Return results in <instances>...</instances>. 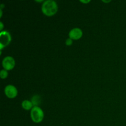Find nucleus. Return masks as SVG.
<instances>
[{
    "mask_svg": "<svg viewBox=\"0 0 126 126\" xmlns=\"http://www.w3.org/2000/svg\"><path fill=\"white\" fill-rule=\"evenodd\" d=\"M58 11L57 4L52 0H47L42 5V12L45 16L51 17L55 15Z\"/></svg>",
    "mask_w": 126,
    "mask_h": 126,
    "instance_id": "nucleus-1",
    "label": "nucleus"
},
{
    "mask_svg": "<svg viewBox=\"0 0 126 126\" xmlns=\"http://www.w3.org/2000/svg\"><path fill=\"white\" fill-rule=\"evenodd\" d=\"M31 118L35 123H39L44 119V112L39 107H33L31 110Z\"/></svg>",
    "mask_w": 126,
    "mask_h": 126,
    "instance_id": "nucleus-2",
    "label": "nucleus"
},
{
    "mask_svg": "<svg viewBox=\"0 0 126 126\" xmlns=\"http://www.w3.org/2000/svg\"><path fill=\"white\" fill-rule=\"evenodd\" d=\"M11 41V36L8 32L2 31L0 33V49L2 50L4 47L9 44Z\"/></svg>",
    "mask_w": 126,
    "mask_h": 126,
    "instance_id": "nucleus-3",
    "label": "nucleus"
},
{
    "mask_svg": "<svg viewBox=\"0 0 126 126\" xmlns=\"http://www.w3.org/2000/svg\"><path fill=\"white\" fill-rule=\"evenodd\" d=\"M2 66L4 70H11L14 68L16 65V62L13 57L11 56H7L4 58L2 62Z\"/></svg>",
    "mask_w": 126,
    "mask_h": 126,
    "instance_id": "nucleus-4",
    "label": "nucleus"
},
{
    "mask_svg": "<svg viewBox=\"0 0 126 126\" xmlns=\"http://www.w3.org/2000/svg\"><path fill=\"white\" fill-rule=\"evenodd\" d=\"M17 90L13 85H8L4 89L5 95L9 98H14L17 95Z\"/></svg>",
    "mask_w": 126,
    "mask_h": 126,
    "instance_id": "nucleus-5",
    "label": "nucleus"
},
{
    "mask_svg": "<svg viewBox=\"0 0 126 126\" xmlns=\"http://www.w3.org/2000/svg\"><path fill=\"white\" fill-rule=\"evenodd\" d=\"M69 38L73 40H78L82 36V31L79 28H73L69 32Z\"/></svg>",
    "mask_w": 126,
    "mask_h": 126,
    "instance_id": "nucleus-6",
    "label": "nucleus"
},
{
    "mask_svg": "<svg viewBox=\"0 0 126 126\" xmlns=\"http://www.w3.org/2000/svg\"><path fill=\"white\" fill-rule=\"evenodd\" d=\"M22 107L25 110H32L33 108V105L31 101L25 100L22 102Z\"/></svg>",
    "mask_w": 126,
    "mask_h": 126,
    "instance_id": "nucleus-7",
    "label": "nucleus"
},
{
    "mask_svg": "<svg viewBox=\"0 0 126 126\" xmlns=\"http://www.w3.org/2000/svg\"><path fill=\"white\" fill-rule=\"evenodd\" d=\"M31 102L33 103V106L34 107H38V105L40 104L41 102V98L38 95H34L32 98V100Z\"/></svg>",
    "mask_w": 126,
    "mask_h": 126,
    "instance_id": "nucleus-8",
    "label": "nucleus"
},
{
    "mask_svg": "<svg viewBox=\"0 0 126 126\" xmlns=\"http://www.w3.org/2000/svg\"><path fill=\"white\" fill-rule=\"evenodd\" d=\"M8 76V73H7V70H2L0 72V76H1V79H6Z\"/></svg>",
    "mask_w": 126,
    "mask_h": 126,
    "instance_id": "nucleus-9",
    "label": "nucleus"
},
{
    "mask_svg": "<svg viewBox=\"0 0 126 126\" xmlns=\"http://www.w3.org/2000/svg\"><path fill=\"white\" fill-rule=\"evenodd\" d=\"M65 44H66V46H71L73 44V39H71L70 38H68V39H66Z\"/></svg>",
    "mask_w": 126,
    "mask_h": 126,
    "instance_id": "nucleus-10",
    "label": "nucleus"
},
{
    "mask_svg": "<svg viewBox=\"0 0 126 126\" xmlns=\"http://www.w3.org/2000/svg\"><path fill=\"white\" fill-rule=\"evenodd\" d=\"M0 25H1V30H2V28H3V24H2V22H0Z\"/></svg>",
    "mask_w": 126,
    "mask_h": 126,
    "instance_id": "nucleus-11",
    "label": "nucleus"
},
{
    "mask_svg": "<svg viewBox=\"0 0 126 126\" xmlns=\"http://www.w3.org/2000/svg\"><path fill=\"white\" fill-rule=\"evenodd\" d=\"M81 2H84V3H87V2H89L90 1H81Z\"/></svg>",
    "mask_w": 126,
    "mask_h": 126,
    "instance_id": "nucleus-12",
    "label": "nucleus"
}]
</instances>
